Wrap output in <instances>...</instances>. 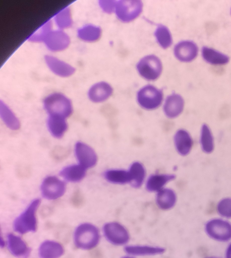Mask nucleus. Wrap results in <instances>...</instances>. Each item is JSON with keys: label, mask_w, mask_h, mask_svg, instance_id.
Listing matches in <instances>:
<instances>
[{"label": "nucleus", "mask_w": 231, "mask_h": 258, "mask_svg": "<svg viewBox=\"0 0 231 258\" xmlns=\"http://www.w3.org/2000/svg\"><path fill=\"white\" fill-rule=\"evenodd\" d=\"M42 104L48 116L66 119L73 112L71 100L62 92H53L47 94L43 98Z\"/></svg>", "instance_id": "nucleus-1"}, {"label": "nucleus", "mask_w": 231, "mask_h": 258, "mask_svg": "<svg viewBox=\"0 0 231 258\" xmlns=\"http://www.w3.org/2000/svg\"><path fill=\"white\" fill-rule=\"evenodd\" d=\"M139 76L145 81L153 82L162 76L164 66L161 59L155 54L149 53L142 56L135 64Z\"/></svg>", "instance_id": "nucleus-2"}, {"label": "nucleus", "mask_w": 231, "mask_h": 258, "mask_svg": "<svg viewBox=\"0 0 231 258\" xmlns=\"http://www.w3.org/2000/svg\"><path fill=\"white\" fill-rule=\"evenodd\" d=\"M135 98L140 107L152 111L162 106L165 96L161 88L150 83L141 87L137 91Z\"/></svg>", "instance_id": "nucleus-3"}, {"label": "nucleus", "mask_w": 231, "mask_h": 258, "mask_svg": "<svg viewBox=\"0 0 231 258\" xmlns=\"http://www.w3.org/2000/svg\"><path fill=\"white\" fill-rule=\"evenodd\" d=\"M73 239L74 244L78 248L91 250L98 244L100 239V232L94 224L84 223L75 230Z\"/></svg>", "instance_id": "nucleus-4"}, {"label": "nucleus", "mask_w": 231, "mask_h": 258, "mask_svg": "<svg viewBox=\"0 0 231 258\" xmlns=\"http://www.w3.org/2000/svg\"><path fill=\"white\" fill-rule=\"evenodd\" d=\"M144 8V3L141 0H119L116 2L113 14L120 22L129 24L141 16Z\"/></svg>", "instance_id": "nucleus-5"}, {"label": "nucleus", "mask_w": 231, "mask_h": 258, "mask_svg": "<svg viewBox=\"0 0 231 258\" xmlns=\"http://www.w3.org/2000/svg\"><path fill=\"white\" fill-rule=\"evenodd\" d=\"M40 200H33L26 209L14 221L13 228L20 234L34 232L37 230L36 211L40 205Z\"/></svg>", "instance_id": "nucleus-6"}, {"label": "nucleus", "mask_w": 231, "mask_h": 258, "mask_svg": "<svg viewBox=\"0 0 231 258\" xmlns=\"http://www.w3.org/2000/svg\"><path fill=\"white\" fill-rule=\"evenodd\" d=\"M102 233L105 239L114 246H126L130 240L131 235L127 228L123 224L111 221L105 223Z\"/></svg>", "instance_id": "nucleus-7"}, {"label": "nucleus", "mask_w": 231, "mask_h": 258, "mask_svg": "<svg viewBox=\"0 0 231 258\" xmlns=\"http://www.w3.org/2000/svg\"><path fill=\"white\" fill-rule=\"evenodd\" d=\"M205 231L211 238L219 242H226L231 239V223L219 218L208 221L205 225Z\"/></svg>", "instance_id": "nucleus-8"}, {"label": "nucleus", "mask_w": 231, "mask_h": 258, "mask_svg": "<svg viewBox=\"0 0 231 258\" xmlns=\"http://www.w3.org/2000/svg\"><path fill=\"white\" fill-rule=\"evenodd\" d=\"M199 49L197 44L192 40H181L173 46L175 58L183 63H190L197 57Z\"/></svg>", "instance_id": "nucleus-9"}, {"label": "nucleus", "mask_w": 231, "mask_h": 258, "mask_svg": "<svg viewBox=\"0 0 231 258\" xmlns=\"http://www.w3.org/2000/svg\"><path fill=\"white\" fill-rule=\"evenodd\" d=\"M70 35L65 30L53 29L48 34L43 43L51 52H60L68 48L71 44Z\"/></svg>", "instance_id": "nucleus-10"}, {"label": "nucleus", "mask_w": 231, "mask_h": 258, "mask_svg": "<svg viewBox=\"0 0 231 258\" xmlns=\"http://www.w3.org/2000/svg\"><path fill=\"white\" fill-rule=\"evenodd\" d=\"M43 59L48 69L59 77L69 78L76 72L74 66L52 54L44 55Z\"/></svg>", "instance_id": "nucleus-11"}, {"label": "nucleus", "mask_w": 231, "mask_h": 258, "mask_svg": "<svg viewBox=\"0 0 231 258\" xmlns=\"http://www.w3.org/2000/svg\"><path fill=\"white\" fill-rule=\"evenodd\" d=\"M66 185L64 181L54 176H48L42 181L40 190L42 197L47 200L59 199L66 191Z\"/></svg>", "instance_id": "nucleus-12"}, {"label": "nucleus", "mask_w": 231, "mask_h": 258, "mask_svg": "<svg viewBox=\"0 0 231 258\" xmlns=\"http://www.w3.org/2000/svg\"><path fill=\"white\" fill-rule=\"evenodd\" d=\"M185 106L183 96L178 93L172 92L165 97L161 106L166 117L175 119L183 113Z\"/></svg>", "instance_id": "nucleus-13"}, {"label": "nucleus", "mask_w": 231, "mask_h": 258, "mask_svg": "<svg viewBox=\"0 0 231 258\" xmlns=\"http://www.w3.org/2000/svg\"><path fill=\"white\" fill-rule=\"evenodd\" d=\"M113 93L114 88L111 84L105 81H99L90 86L87 95L91 102L101 103L108 100Z\"/></svg>", "instance_id": "nucleus-14"}, {"label": "nucleus", "mask_w": 231, "mask_h": 258, "mask_svg": "<svg viewBox=\"0 0 231 258\" xmlns=\"http://www.w3.org/2000/svg\"><path fill=\"white\" fill-rule=\"evenodd\" d=\"M74 150L79 164L86 169L95 166L97 162V156L90 146L84 143L78 142L75 145Z\"/></svg>", "instance_id": "nucleus-15"}, {"label": "nucleus", "mask_w": 231, "mask_h": 258, "mask_svg": "<svg viewBox=\"0 0 231 258\" xmlns=\"http://www.w3.org/2000/svg\"><path fill=\"white\" fill-rule=\"evenodd\" d=\"M124 250L126 254L135 257L158 255L166 251L164 247L147 244H127Z\"/></svg>", "instance_id": "nucleus-16"}, {"label": "nucleus", "mask_w": 231, "mask_h": 258, "mask_svg": "<svg viewBox=\"0 0 231 258\" xmlns=\"http://www.w3.org/2000/svg\"><path fill=\"white\" fill-rule=\"evenodd\" d=\"M174 144L177 153L182 156H187L193 146V140L190 133L186 130L180 128L174 136Z\"/></svg>", "instance_id": "nucleus-17"}, {"label": "nucleus", "mask_w": 231, "mask_h": 258, "mask_svg": "<svg viewBox=\"0 0 231 258\" xmlns=\"http://www.w3.org/2000/svg\"><path fill=\"white\" fill-rule=\"evenodd\" d=\"M200 54L204 61L213 66L226 65L230 61V57L227 54L206 45L201 47Z\"/></svg>", "instance_id": "nucleus-18"}, {"label": "nucleus", "mask_w": 231, "mask_h": 258, "mask_svg": "<svg viewBox=\"0 0 231 258\" xmlns=\"http://www.w3.org/2000/svg\"><path fill=\"white\" fill-rule=\"evenodd\" d=\"M79 39L87 43H94L100 39L102 35V29L99 26L91 24H85L76 31Z\"/></svg>", "instance_id": "nucleus-19"}, {"label": "nucleus", "mask_w": 231, "mask_h": 258, "mask_svg": "<svg viewBox=\"0 0 231 258\" xmlns=\"http://www.w3.org/2000/svg\"><path fill=\"white\" fill-rule=\"evenodd\" d=\"M175 174L170 173H155L150 175L145 184L146 190L149 192H158L164 188L170 181L176 178Z\"/></svg>", "instance_id": "nucleus-20"}, {"label": "nucleus", "mask_w": 231, "mask_h": 258, "mask_svg": "<svg viewBox=\"0 0 231 258\" xmlns=\"http://www.w3.org/2000/svg\"><path fill=\"white\" fill-rule=\"evenodd\" d=\"M177 201V196L172 189L164 187L156 193V205L162 211H168L172 209L175 206Z\"/></svg>", "instance_id": "nucleus-21"}, {"label": "nucleus", "mask_w": 231, "mask_h": 258, "mask_svg": "<svg viewBox=\"0 0 231 258\" xmlns=\"http://www.w3.org/2000/svg\"><path fill=\"white\" fill-rule=\"evenodd\" d=\"M7 245L10 252L17 257L24 258L30 253V249L25 241L14 234L8 235Z\"/></svg>", "instance_id": "nucleus-22"}, {"label": "nucleus", "mask_w": 231, "mask_h": 258, "mask_svg": "<svg viewBox=\"0 0 231 258\" xmlns=\"http://www.w3.org/2000/svg\"><path fill=\"white\" fill-rule=\"evenodd\" d=\"M153 36L157 45L166 50L173 45V36L169 28L164 24H158L153 31Z\"/></svg>", "instance_id": "nucleus-23"}, {"label": "nucleus", "mask_w": 231, "mask_h": 258, "mask_svg": "<svg viewBox=\"0 0 231 258\" xmlns=\"http://www.w3.org/2000/svg\"><path fill=\"white\" fill-rule=\"evenodd\" d=\"M64 252V249L60 243L53 240H45L38 248L40 258H59Z\"/></svg>", "instance_id": "nucleus-24"}, {"label": "nucleus", "mask_w": 231, "mask_h": 258, "mask_svg": "<svg viewBox=\"0 0 231 258\" xmlns=\"http://www.w3.org/2000/svg\"><path fill=\"white\" fill-rule=\"evenodd\" d=\"M199 143L201 150L206 154H211L215 149V140L210 126L206 123L202 124Z\"/></svg>", "instance_id": "nucleus-25"}, {"label": "nucleus", "mask_w": 231, "mask_h": 258, "mask_svg": "<svg viewBox=\"0 0 231 258\" xmlns=\"http://www.w3.org/2000/svg\"><path fill=\"white\" fill-rule=\"evenodd\" d=\"M130 176L129 184L134 188H139L143 184L146 177V170L141 162L135 161L128 170Z\"/></svg>", "instance_id": "nucleus-26"}, {"label": "nucleus", "mask_w": 231, "mask_h": 258, "mask_svg": "<svg viewBox=\"0 0 231 258\" xmlns=\"http://www.w3.org/2000/svg\"><path fill=\"white\" fill-rule=\"evenodd\" d=\"M86 169L80 164L68 166L60 172V175L65 180L71 182L81 181L86 176Z\"/></svg>", "instance_id": "nucleus-27"}, {"label": "nucleus", "mask_w": 231, "mask_h": 258, "mask_svg": "<svg viewBox=\"0 0 231 258\" xmlns=\"http://www.w3.org/2000/svg\"><path fill=\"white\" fill-rule=\"evenodd\" d=\"M52 22L56 28L66 30L72 27L73 19L70 8L65 6L59 10L53 16Z\"/></svg>", "instance_id": "nucleus-28"}, {"label": "nucleus", "mask_w": 231, "mask_h": 258, "mask_svg": "<svg viewBox=\"0 0 231 258\" xmlns=\"http://www.w3.org/2000/svg\"><path fill=\"white\" fill-rule=\"evenodd\" d=\"M46 124L51 135L56 139L62 138L68 128L66 119L62 117L48 116Z\"/></svg>", "instance_id": "nucleus-29"}, {"label": "nucleus", "mask_w": 231, "mask_h": 258, "mask_svg": "<svg viewBox=\"0 0 231 258\" xmlns=\"http://www.w3.org/2000/svg\"><path fill=\"white\" fill-rule=\"evenodd\" d=\"M1 118L6 126L16 131L20 127V122L11 109L2 100L0 103Z\"/></svg>", "instance_id": "nucleus-30"}, {"label": "nucleus", "mask_w": 231, "mask_h": 258, "mask_svg": "<svg viewBox=\"0 0 231 258\" xmlns=\"http://www.w3.org/2000/svg\"><path fill=\"white\" fill-rule=\"evenodd\" d=\"M103 177L108 182L116 184L129 183L130 176L128 170L122 169H111L103 173Z\"/></svg>", "instance_id": "nucleus-31"}, {"label": "nucleus", "mask_w": 231, "mask_h": 258, "mask_svg": "<svg viewBox=\"0 0 231 258\" xmlns=\"http://www.w3.org/2000/svg\"><path fill=\"white\" fill-rule=\"evenodd\" d=\"M52 27V20H46L28 36L27 40L33 43H43L48 34L53 29Z\"/></svg>", "instance_id": "nucleus-32"}, {"label": "nucleus", "mask_w": 231, "mask_h": 258, "mask_svg": "<svg viewBox=\"0 0 231 258\" xmlns=\"http://www.w3.org/2000/svg\"><path fill=\"white\" fill-rule=\"evenodd\" d=\"M218 214L225 218H231V198L225 197L220 200L216 205Z\"/></svg>", "instance_id": "nucleus-33"}, {"label": "nucleus", "mask_w": 231, "mask_h": 258, "mask_svg": "<svg viewBox=\"0 0 231 258\" xmlns=\"http://www.w3.org/2000/svg\"><path fill=\"white\" fill-rule=\"evenodd\" d=\"M117 1L99 0L98 5L101 10L107 14H114Z\"/></svg>", "instance_id": "nucleus-34"}, {"label": "nucleus", "mask_w": 231, "mask_h": 258, "mask_svg": "<svg viewBox=\"0 0 231 258\" xmlns=\"http://www.w3.org/2000/svg\"><path fill=\"white\" fill-rule=\"evenodd\" d=\"M225 258H231V243H230L226 250Z\"/></svg>", "instance_id": "nucleus-35"}, {"label": "nucleus", "mask_w": 231, "mask_h": 258, "mask_svg": "<svg viewBox=\"0 0 231 258\" xmlns=\"http://www.w3.org/2000/svg\"><path fill=\"white\" fill-rule=\"evenodd\" d=\"M120 258H136V257L126 254V255L122 256Z\"/></svg>", "instance_id": "nucleus-36"}, {"label": "nucleus", "mask_w": 231, "mask_h": 258, "mask_svg": "<svg viewBox=\"0 0 231 258\" xmlns=\"http://www.w3.org/2000/svg\"><path fill=\"white\" fill-rule=\"evenodd\" d=\"M205 258H220V257H216V256H209V257H205Z\"/></svg>", "instance_id": "nucleus-37"}, {"label": "nucleus", "mask_w": 231, "mask_h": 258, "mask_svg": "<svg viewBox=\"0 0 231 258\" xmlns=\"http://www.w3.org/2000/svg\"><path fill=\"white\" fill-rule=\"evenodd\" d=\"M230 16H231V7H230Z\"/></svg>", "instance_id": "nucleus-38"}]
</instances>
